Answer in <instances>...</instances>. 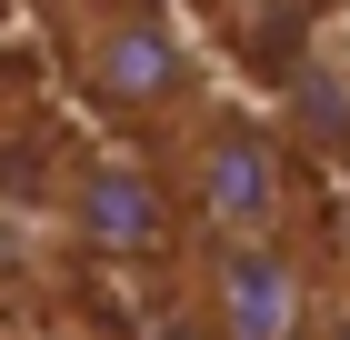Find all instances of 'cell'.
<instances>
[{
	"instance_id": "obj_1",
	"label": "cell",
	"mask_w": 350,
	"mask_h": 340,
	"mask_svg": "<svg viewBox=\"0 0 350 340\" xmlns=\"http://www.w3.org/2000/svg\"><path fill=\"white\" fill-rule=\"evenodd\" d=\"M51 30L70 101L131 151H161L211 101V60L170 0H51Z\"/></svg>"
},
{
	"instance_id": "obj_2",
	"label": "cell",
	"mask_w": 350,
	"mask_h": 340,
	"mask_svg": "<svg viewBox=\"0 0 350 340\" xmlns=\"http://www.w3.org/2000/svg\"><path fill=\"white\" fill-rule=\"evenodd\" d=\"M161 170H170V190H180L200 240H300V210H310L300 140L270 110L230 101V90H211L161 140Z\"/></svg>"
},
{
	"instance_id": "obj_3",
	"label": "cell",
	"mask_w": 350,
	"mask_h": 340,
	"mask_svg": "<svg viewBox=\"0 0 350 340\" xmlns=\"http://www.w3.org/2000/svg\"><path fill=\"white\" fill-rule=\"evenodd\" d=\"M60 250L100 270H170L200 250L180 190H170L161 151H120V140H81L70 181H60Z\"/></svg>"
},
{
	"instance_id": "obj_4",
	"label": "cell",
	"mask_w": 350,
	"mask_h": 340,
	"mask_svg": "<svg viewBox=\"0 0 350 340\" xmlns=\"http://www.w3.org/2000/svg\"><path fill=\"white\" fill-rule=\"evenodd\" d=\"M330 300L300 240H200L190 250V330L200 340H321Z\"/></svg>"
},
{
	"instance_id": "obj_5",
	"label": "cell",
	"mask_w": 350,
	"mask_h": 340,
	"mask_svg": "<svg viewBox=\"0 0 350 340\" xmlns=\"http://www.w3.org/2000/svg\"><path fill=\"white\" fill-rule=\"evenodd\" d=\"M321 340H350V311H330V320H321Z\"/></svg>"
}]
</instances>
